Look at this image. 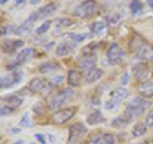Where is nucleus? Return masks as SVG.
Segmentation results:
<instances>
[{"label": "nucleus", "mask_w": 153, "mask_h": 144, "mask_svg": "<svg viewBox=\"0 0 153 144\" xmlns=\"http://www.w3.org/2000/svg\"><path fill=\"white\" fill-rule=\"evenodd\" d=\"M130 51L134 56L140 61H152L153 60V47L151 44L144 41L140 36H134L130 41Z\"/></svg>", "instance_id": "1"}, {"label": "nucleus", "mask_w": 153, "mask_h": 144, "mask_svg": "<svg viewBox=\"0 0 153 144\" xmlns=\"http://www.w3.org/2000/svg\"><path fill=\"white\" fill-rule=\"evenodd\" d=\"M151 106L152 103L147 98L140 97V96L134 97L125 108V116L129 119V121H133V120L140 117Z\"/></svg>", "instance_id": "2"}, {"label": "nucleus", "mask_w": 153, "mask_h": 144, "mask_svg": "<svg viewBox=\"0 0 153 144\" xmlns=\"http://www.w3.org/2000/svg\"><path fill=\"white\" fill-rule=\"evenodd\" d=\"M74 97V91L71 88H64L61 89L60 92H57L55 96H52V98L50 99L49 106L51 110H57L64 108V106L66 103H69Z\"/></svg>", "instance_id": "3"}, {"label": "nucleus", "mask_w": 153, "mask_h": 144, "mask_svg": "<svg viewBox=\"0 0 153 144\" xmlns=\"http://www.w3.org/2000/svg\"><path fill=\"white\" fill-rule=\"evenodd\" d=\"M98 12V5L96 0H84L75 8L74 14L75 17L80 19H89L93 16H96Z\"/></svg>", "instance_id": "4"}, {"label": "nucleus", "mask_w": 153, "mask_h": 144, "mask_svg": "<svg viewBox=\"0 0 153 144\" xmlns=\"http://www.w3.org/2000/svg\"><path fill=\"white\" fill-rule=\"evenodd\" d=\"M129 96V91L124 87H119L112 89L108 94V99L105 102V108L111 111V110H115L116 107H119L121 101H124Z\"/></svg>", "instance_id": "5"}, {"label": "nucleus", "mask_w": 153, "mask_h": 144, "mask_svg": "<svg viewBox=\"0 0 153 144\" xmlns=\"http://www.w3.org/2000/svg\"><path fill=\"white\" fill-rule=\"evenodd\" d=\"M76 111H78L76 107H64L57 110L52 114V122L56 124V125H63V124L70 121L75 116Z\"/></svg>", "instance_id": "6"}, {"label": "nucleus", "mask_w": 153, "mask_h": 144, "mask_svg": "<svg viewBox=\"0 0 153 144\" xmlns=\"http://www.w3.org/2000/svg\"><path fill=\"white\" fill-rule=\"evenodd\" d=\"M124 56H125V51H124L123 47L119 44H116V42H112L106 52L108 64L110 65H119L123 61Z\"/></svg>", "instance_id": "7"}, {"label": "nucleus", "mask_w": 153, "mask_h": 144, "mask_svg": "<svg viewBox=\"0 0 153 144\" xmlns=\"http://www.w3.org/2000/svg\"><path fill=\"white\" fill-rule=\"evenodd\" d=\"M87 134V126L83 122H75L69 128L68 144H74Z\"/></svg>", "instance_id": "8"}, {"label": "nucleus", "mask_w": 153, "mask_h": 144, "mask_svg": "<svg viewBox=\"0 0 153 144\" xmlns=\"http://www.w3.org/2000/svg\"><path fill=\"white\" fill-rule=\"evenodd\" d=\"M22 78L23 75L21 71H16V70L9 74L1 75V78H0V87H1V89H8L13 87V85H17L22 80Z\"/></svg>", "instance_id": "9"}, {"label": "nucleus", "mask_w": 153, "mask_h": 144, "mask_svg": "<svg viewBox=\"0 0 153 144\" xmlns=\"http://www.w3.org/2000/svg\"><path fill=\"white\" fill-rule=\"evenodd\" d=\"M50 88V82L46 80L45 78H41V76H36V78L31 79V82L28 83V89L33 93H44Z\"/></svg>", "instance_id": "10"}, {"label": "nucleus", "mask_w": 153, "mask_h": 144, "mask_svg": "<svg viewBox=\"0 0 153 144\" xmlns=\"http://www.w3.org/2000/svg\"><path fill=\"white\" fill-rule=\"evenodd\" d=\"M57 8H59V5H57L56 3H49V4H46V5H44V7H41L38 10L33 12L32 17L36 19V22L37 21H42V19H46V18H49L50 16H52V14L57 10Z\"/></svg>", "instance_id": "11"}, {"label": "nucleus", "mask_w": 153, "mask_h": 144, "mask_svg": "<svg viewBox=\"0 0 153 144\" xmlns=\"http://www.w3.org/2000/svg\"><path fill=\"white\" fill-rule=\"evenodd\" d=\"M36 56V50L33 47H26V49L21 50L16 56V61H14V65H23L31 61L33 57Z\"/></svg>", "instance_id": "12"}, {"label": "nucleus", "mask_w": 153, "mask_h": 144, "mask_svg": "<svg viewBox=\"0 0 153 144\" xmlns=\"http://www.w3.org/2000/svg\"><path fill=\"white\" fill-rule=\"evenodd\" d=\"M35 23H36V19L33 18L32 14H31V16L28 17L21 26L17 27L16 35H17V36H21V37H27V36H30L31 32H32V30H33V26H35Z\"/></svg>", "instance_id": "13"}, {"label": "nucleus", "mask_w": 153, "mask_h": 144, "mask_svg": "<svg viewBox=\"0 0 153 144\" xmlns=\"http://www.w3.org/2000/svg\"><path fill=\"white\" fill-rule=\"evenodd\" d=\"M133 74H134V78L139 82H147L148 79L151 78V70L147 65L144 64H137L133 66Z\"/></svg>", "instance_id": "14"}, {"label": "nucleus", "mask_w": 153, "mask_h": 144, "mask_svg": "<svg viewBox=\"0 0 153 144\" xmlns=\"http://www.w3.org/2000/svg\"><path fill=\"white\" fill-rule=\"evenodd\" d=\"M25 46V42L22 40H5L1 45V50L4 54L12 55L14 52H17L19 49Z\"/></svg>", "instance_id": "15"}, {"label": "nucleus", "mask_w": 153, "mask_h": 144, "mask_svg": "<svg viewBox=\"0 0 153 144\" xmlns=\"http://www.w3.org/2000/svg\"><path fill=\"white\" fill-rule=\"evenodd\" d=\"M76 45H78V44H75V42L70 41V40L69 41L60 42V44L57 45V47H56V56L63 57V56L73 54L74 50L76 49Z\"/></svg>", "instance_id": "16"}, {"label": "nucleus", "mask_w": 153, "mask_h": 144, "mask_svg": "<svg viewBox=\"0 0 153 144\" xmlns=\"http://www.w3.org/2000/svg\"><path fill=\"white\" fill-rule=\"evenodd\" d=\"M82 80H84V74H82L76 69H70L66 75V82L70 87H79L82 84Z\"/></svg>", "instance_id": "17"}, {"label": "nucleus", "mask_w": 153, "mask_h": 144, "mask_svg": "<svg viewBox=\"0 0 153 144\" xmlns=\"http://www.w3.org/2000/svg\"><path fill=\"white\" fill-rule=\"evenodd\" d=\"M103 70L101 68H97V66H94V68L89 69L87 71H84V82L85 83H94V82H98L100 79L103 76Z\"/></svg>", "instance_id": "18"}, {"label": "nucleus", "mask_w": 153, "mask_h": 144, "mask_svg": "<svg viewBox=\"0 0 153 144\" xmlns=\"http://www.w3.org/2000/svg\"><path fill=\"white\" fill-rule=\"evenodd\" d=\"M137 92L140 97H144V98H153V82L151 80H147V82H143L139 85L137 87Z\"/></svg>", "instance_id": "19"}, {"label": "nucleus", "mask_w": 153, "mask_h": 144, "mask_svg": "<svg viewBox=\"0 0 153 144\" xmlns=\"http://www.w3.org/2000/svg\"><path fill=\"white\" fill-rule=\"evenodd\" d=\"M60 70V65L55 63V61H45L38 66V71L41 74H50V73H55V71Z\"/></svg>", "instance_id": "20"}, {"label": "nucleus", "mask_w": 153, "mask_h": 144, "mask_svg": "<svg viewBox=\"0 0 153 144\" xmlns=\"http://www.w3.org/2000/svg\"><path fill=\"white\" fill-rule=\"evenodd\" d=\"M1 102L4 105H7V106H10L13 108H18V107L22 106L23 98L18 94H12V96H7V97L1 98Z\"/></svg>", "instance_id": "21"}, {"label": "nucleus", "mask_w": 153, "mask_h": 144, "mask_svg": "<svg viewBox=\"0 0 153 144\" xmlns=\"http://www.w3.org/2000/svg\"><path fill=\"white\" fill-rule=\"evenodd\" d=\"M85 121H87L88 125L94 126V125H98V124L103 122L105 121V116H103V114L101 111H93L87 116Z\"/></svg>", "instance_id": "22"}, {"label": "nucleus", "mask_w": 153, "mask_h": 144, "mask_svg": "<svg viewBox=\"0 0 153 144\" xmlns=\"http://www.w3.org/2000/svg\"><path fill=\"white\" fill-rule=\"evenodd\" d=\"M96 63H97V57L96 56H84L83 59L80 60V68L87 71L89 69L94 68Z\"/></svg>", "instance_id": "23"}, {"label": "nucleus", "mask_w": 153, "mask_h": 144, "mask_svg": "<svg viewBox=\"0 0 153 144\" xmlns=\"http://www.w3.org/2000/svg\"><path fill=\"white\" fill-rule=\"evenodd\" d=\"M129 122L130 121H129V119L125 115H119V116H116L111 121V126L114 129H123V128H125Z\"/></svg>", "instance_id": "24"}, {"label": "nucleus", "mask_w": 153, "mask_h": 144, "mask_svg": "<svg viewBox=\"0 0 153 144\" xmlns=\"http://www.w3.org/2000/svg\"><path fill=\"white\" fill-rule=\"evenodd\" d=\"M106 30V23L103 21H97V22H93L92 24H91V32L93 33V35H102Z\"/></svg>", "instance_id": "25"}, {"label": "nucleus", "mask_w": 153, "mask_h": 144, "mask_svg": "<svg viewBox=\"0 0 153 144\" xmlns=\"http://www.w3.org/2000/svg\"><path fill=\"white\" fill-rule=\"evenodd\" d=\"M147 125L146 124H142V122H138L135 125L133 126V130H131V134L134 138H139V137H143L144 134L147 133Z\"/></svg>", "instance_id": "26"}, {"label": "nucleus", "mask_w": 153, "mask_h": 144, "mask_svg": "<svg viewBox=\"0 0 153 144\" xmlns=\"http://www.w3.org/2000/svg\"><path fill=\"white\" fill-rule=\"evenodd\" d=\"M143 8H144V4H143L140 0H133L130 3V12L134 16L137 14H140L143 12Z\"/></svg>", "instance_id": "27"}, {"label": "nucleus", "mask_w": 153, "mask_h": 144, "mask_svg": "<svg viewBox=\"0 0 153 144\" xmlns=\"http://www.w3.org/2000/svg\"><path fill=\"white\" fill-rule=\"evenodd\" d=\"M68 38L70 41L75 42V44H79V42H83L84 40H87L88 35L87 33H75V32H73V33H69Z\"/></svg>", "instance_id": "28"}, {"label": "nucleus", "mask_w": 153, "mask_h": 144, "mask_svg": "<svg viewBox=\"0 0 153 144\" xmlns=\"http://www.w3.org/2000/svg\"><path fill=\"white\" fill-rule=\"evenodd\" d=\"M55 26L59 28H68L74 26V22L70 18H57L55 21Z\"/></svg>", "instance_id": "29"}, {"label": "nucleus", "mask_w": 153, "mask_h": 144, "mask_svg": "<svg viewBox=\"0 0 153 144\" xmlns=\"http://www.w3.org/2000/svg\"><path fill=\"white\" fill-rule=\"evenodd\" d=\"M19 126H22V128H32L33 126L30 112L23 114V116L21 117V120H19Z\"/></svg>", "instance_id": "30"}, {"label": "nucleus", "mask_w": 153, "mask_h": 144, "mask_svg": "<svg viewBox=\"0 0 153 144\" xmlns=\"http://www.w3.org/2000/svg\"><path fill=\"white\" fill-rule=\"evenodd\" d=\"M50 27H51V21H46V22H44V23H42V24L36 30V35H38V36L45 35L46 32H49Z\"/></svg>", "instance_id": "31"}, {"label": "nucleus", "mask_w": 153, "mask_h": 144, "mask_svg": "<svg viewBox=\"0 0 153 144\" xmlns=\"http://www.w3.org/2000/svg\"><path fill=\"white\" fill-rule=\"evenodd\" d=\"M120 18H121V16L120 14H117V13H112V14H108L107 16V24H117L119 23V21H120Z\"/></svg>", "instance_id": "32"}, {"label": "nucleus", "mask_w": 153, "mask_h": 144, "mask_svg": "<svg viewBox=\"0 0 153 144\" xmlns=\"http://www.w3.org/2000/svg\"><path fill=\"white\" fill-rule=\"evenodd\" d=\"M102 142L105 144H115L116 139H115L114 134H111V133H105L103 135H102Z\"/></svg>", "instance_id": "33"}, {"label": "nucleus", "mask_w": 153, "mask_h": 144, "mask_svg": "<svg viewBox=\"0 0 153 144\" xmlns=\"http://www.w3.org/2000/svg\"><path fill=\"white\" fill-rule=\"evenodd\" d=\"M63 80H64V76L63 75L56 74L55 76H52V79L50 80V85H51V87H56V85H59Z\"/></svg>", "instance_id": "34"}, {"label": "nucleus", "mask_w": 153, "mask_h": 144, "mask_svg": "<svg viewBox=\"0 0 153 144\" xmlns=\"http://www.w3.org/2000/svg\"><path fill=\"white\" fill-rule=\"evenodd\" d=\"M14 110L10 106H7V105H3L1 108H0V114H1V116H8V115H12L14 112Z\"/></svg>", "instance_id": "35"}, {"label": "nucleus", "mask_w": 153, "mask_h": 144, "mask_svg": "<svg viewBox=\"0 0 153 144\" xmlns=\"http://www.w3.org/2000/svg\"><path fill=\"white\" fill-rule=\"evenodd\" d=\"M16 30L17 27L16 26H5V27H1V36H5V35H9V33H16Z\"/></svg>", "instance_id": "36"}, {"label": "nucleus", "mask_w": 153, "mask_h": 144, "mask_svg": "<svg viewBox=\"0 0 153 144\" xmlns=\"http://www.w3.org/2000/svg\"><path fill=\"white\" fill-rule=\"evenodd\" d=\"M144 124L148 126V128H152L153 126V108L151 110V111H148L147 116H146V121Z\"/></svg>", "instance_id": "37"}, {"label": "nucleus", "mask_w": 153, "mask_h": 144, "mask_svg": "<svg viewBox=\"0 0 153 144\" xmlns=\"http://www.w3.org/2000/svg\"><path fill=\"white\" fill-rule=\"evenodd\" d=\"M102 140V135L100 133H93L92 134V138H91V142L93 144H100V142Z\"/></svg>", "instance_id": "38"}, {"label": "nucleus", "mask_w": 153, "mask_h": 144, "mask_svg": "<svg viewBox=\"0 0 153 144\" xmlns=\"http://www.w3.org/2000/svg\"><path fill=\"white\" fill-rule=\"evenodd\" d=\"M35 139L40 142L41 144H46V138L44 134H35Z\"/></svg>", "instance_id": "39"}, {"label": "nucleus", "mask_w": 153, "mask_h": 144, "mask_svg": "<svg viewBox=\"0 0 153 144\" xmlns=\"http://www.w3.org/2000/svg\"><path fill=\"white\" fill-rule=\"evenodd\" d=\"M26 1H27V0H16V5H17V7L26 5Z\"/></svg>", "instance_id": "40"}, {"label": "nucleus", "mask_w": 153, "mask_h": 144, "mask_svg": "<svg viewBox=\"0 0 153 144\" xmlns=\"http://www.w3.org/2000/svg\"><path fill=\"white\" fill-rule=\"evenodd\" d=\"M126 80H129V73H125V75H124V78H123V80H121L123 85L126 84Z\"/></svg>", "instance_id": "41"}, {"label": "nucleus", "mask_w": 153, "mask_h": 144, "mask_svg": "<svg viewBox=\"0 0 153 144\" xmlns=\"http://www.w3.org/2000/svg\"><path fill=\"white\" fill-rule=\"evenodd\" d=\"M28 1H30L32 5H36V4H38V3L41 1V0H28Z\"/></svg>", "instance_id": "42"}, {"label": "nucleus", "mask_w": 153, "mask_h": 144, "mask_svg": "<svg viewBox=\"0 0 153 144\" xmlns=\"http://www.w3.org/2000/svg\"><path fill=\"white\" fill-rule=\"evenodd\" d=\"M148 5L153 9V0H148Z\"/></svg>", "instance_id": "43"}, {"label": "nucleus", "mask_w": 153, "mask_h": 144, "mask_svg": "<svg viewBox=\"0 0 153 144\" xmlns=\"http://www.w3.org/2000/svg\"><path fill=\"white\" fill-rule=\"evenodd\" d=\"M13 144H25V142L23 140H17V142H14Z\"/></svg>", "instance_id": "44"}, {"label": "nucleus", "mask_w": 153, "mask_h": 144, "mask_svg": "<svg viewBox=\"0 0 153 144\" xmlns=\"http://www.w3.org/2000/svg\"><path fill=\"white\" fill-rule=\"evenodd\" d=\"M7 3H8V0H1V5H5Z\"/></svg>", "instance_id": "45"}, {"label": "nucleus", "mask_w": 153, "mask_h": 144, "mask_svg": "<svg viewBox=\"0 0 153 144\" xmlns=\"http://www.w3.org/2000/svg\"><path fill=\"white\" fill-rule=\"evenodd\" d=\"M138 144H151L149 142H140V143H138Z\"/></svg>", "instance_id": "46"}, {"label": "nucleus", "mask_w": 153, "mask_h": 144, "mask_svg": "<svg viewBox=\"0 0 153 144\" xmlns=\"http://www.w3.org/2000/svg\"><path fill=\"white\" fill-rule=\"evenodd\" d=\"M103 144H105V143H103Z\"/></svg>", "instance_id": "47"}]
</instances>
